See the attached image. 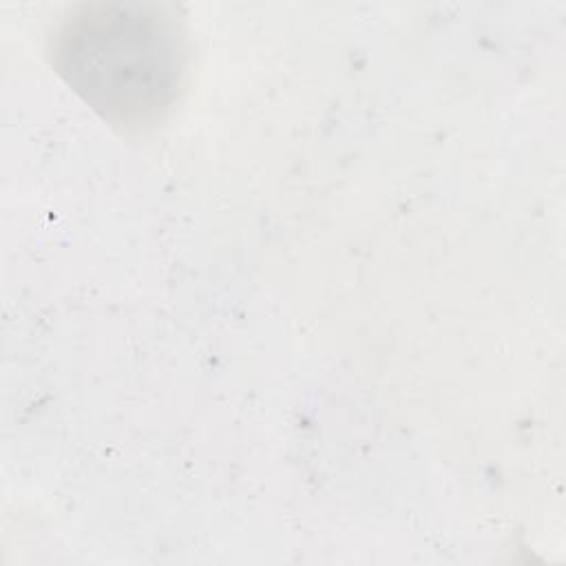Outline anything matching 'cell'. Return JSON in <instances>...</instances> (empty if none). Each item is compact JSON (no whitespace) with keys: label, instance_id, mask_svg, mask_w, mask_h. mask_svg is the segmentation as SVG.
I'll use <instances>...</instances> for the list:
<instances>
[{"label":"cell","instance_id":"obj_1","mask_svg":"<svg viewBox=\"0 0 566 566\" xmlns=\"http://www.w3.org/2000/svg\"><path fill=\"white\" fill-rule=\"evenodd\" d=\"M51 53L64 82L124 130L157 124L184 86V35L150 4H84L62 20Z\"/></svg>","mask_w":566,"mask_h":566}]
</instances>
